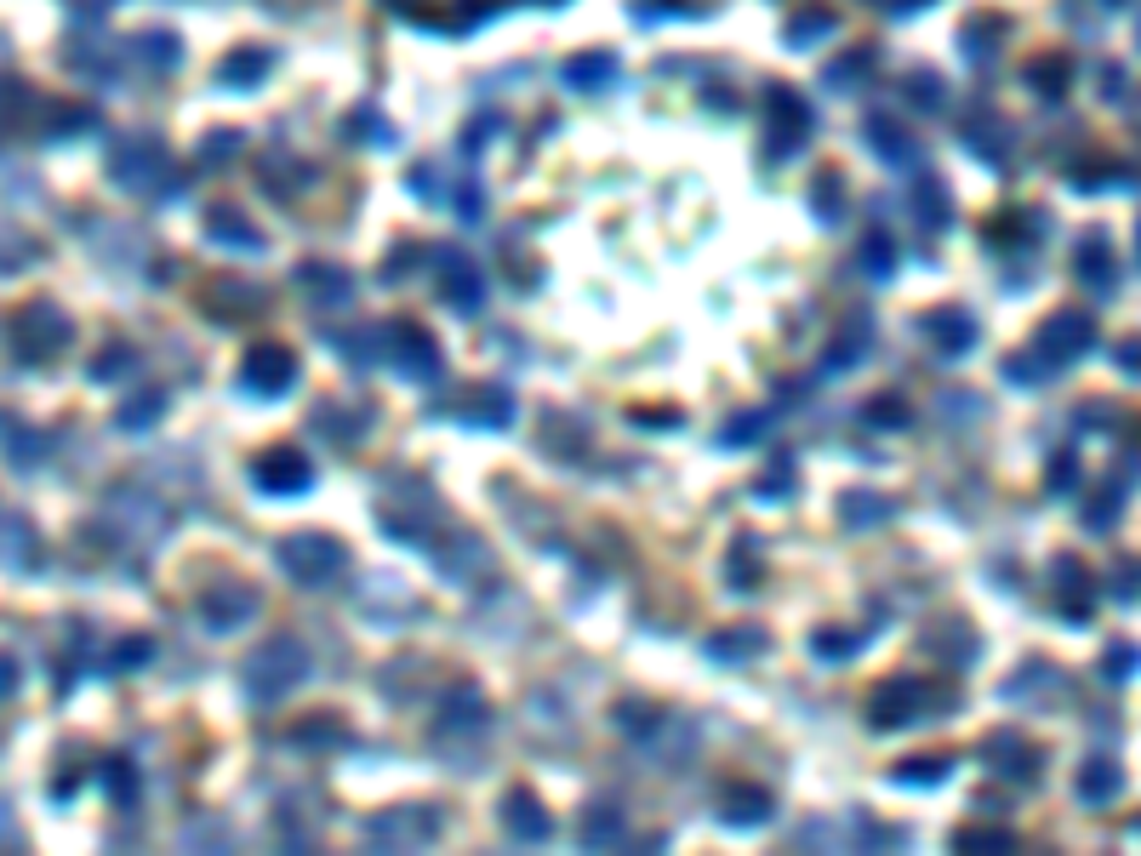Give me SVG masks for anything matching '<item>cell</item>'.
Listing matches in <instances>:
<instances>
[{
	"mask_svg": "<svg viewBox=\"0 0 1141 856\" xmlns=\"http://www.w3.org/2000/svg\"><path fill=\"white\" fill-rule=\"evenodd\" d=\"M246 377H258V383H286V377H292V360H286V355H263L258 366H246Z\"/></svg>",
	"mask_w": 1141,
	"mask_h": 856,
	"instance_id": "obj_4",
	"label": "cell"
},
{
	"mask_svg": "<svg viewBox=\"0 0 1141 856\" xmlns=\"http://www.w3.org/2000/svg\"><path fill=\"white\" fill-rule=\"evenodd\" d=\"M17 337H23V343H40V355H46L52 343H63V337H69V325H63V314H58L52 304H35L29 314L17 320Z\"/></svg>",
	"mask_w": 1141,
	"mask_h": 856,
	"instance_id": "obj_2",
	"label": "cell"
},
{
	"mask_svg": "<svg viewBox=\"0 0 1141 856\" xmlns=\"http://www.w3.org/2000/svg\"><path fill=\"white\" fill-rule=\"evenodd\" d=\"M7 686H12V674H7V663H0V691H7Z\"/></svg>",
	"mask_w": 1141,
	"mask_h": 856,
	"instance_id": "obj_5",
	"label": "cell"
},
{
	"mask_svg": "<svg viewBox=\"0 0 1141 856\" xmlns=\"http://www.w3.org/2000/svg\"><path fill=\"white\" fill-rule=\"evenodd\" d=\"M509 822H514V834H531V840H543V834H548V822H543V811H531V799H514Z\"/></svg>",
	"mask_w": 1141,
	"mask_h": 856,
	"instance_id": "obj_3",
	"label": "cell"
},
{
	"mask_svg": "<svg viewBox=\"0 0 1141 856\" xmlns=\"http://www.w3.org/2000/svg\"><path fill=\"white\" fill-rule=\"evenodd\" d=\"M286 566H292V571H302V583H325V571L337 566V548L325 543V537L292 543V548H286Z\"/></svg>",
	"mask_w": 1141,
	"mask_h": 856,
	"instance_id": "obj_1",
	"label": "cell"
}]
</instances>
